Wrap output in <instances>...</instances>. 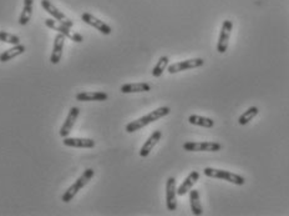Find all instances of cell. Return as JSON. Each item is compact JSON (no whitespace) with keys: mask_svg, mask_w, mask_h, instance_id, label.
Returning a JSON list of instances; mask_svg holds the SVG:
<instances>
[{"mask_svg":"<svg viewBox=\"0 0 289 216\" xmlns=\"http://www.w3.org/2000/svg\"><path fill=\"white\" fill-rule=\"evenodd\" d=\"M81 19L84 23H86L88 25H90V27L97 29V32H100L101 34H104V35H110L112 33V29L110 25H107V24L104 23L103 20L97 19L96 17H93L90 13H84V14L81 15Z\"/></svg>","mask_w":289,"mask_h":216,"instance_id":"obj_9","label":"cell"},{"mask_svg":"<svg viewBox=\"0 0 289 216\" xmlns=\"http://www.w3.org/2000/svg\"><path fill=\"white\" fill-rule=\"evenodd\" d=\"M93 175H95V171H93L92 169H86L84 172H82V175L80 176L77 180L74 183L73 185H71L69 189L66 190L64 193V195H62V201L64 202H70L71 200H73L74 198L76 196V194L79 193L80 190L82 189V187H85L86 185L89 184L91 181V179L93 178Z\"/></svg>","mask_w":289,"mask_h":216,"instance_id":"obj_2","label":"cell"},{"mask_svg":"<svg viewBox=\"0 0 289 216\" xmlns=\"http://www.w3.org/2000/svg\"><path fill=\"white\" fill-rule=\"evenodd\" d=\"M183 149L186 151H219L222 145L214 141H187L183 144Z\"/></svg>","mask_w":289,"mask_h":216,"instance_id":"obj_5","label":"cell"},{"mask_svg":"<svg viewBox=\"0 0 289 216\" xmlns=\"http://www.w3.org/2000/svg\"><path fill=\"white\" fill-rule=\"evenodd\" d=\"M41 6H43L45 12L49 13V14L51 15L54 19H55V20H58V21H60V23L65 24V25H67V27H70V28L74 27V21L71 20V19L67 18V17L64 14V13L60 12V10H59L58 8L54 5V4L51 3L50 0H41Z\"/></svg>","mask_w":289,"mask_h":216,"instance_id":"obj_8","label":"cell"},{"mask_svg":"<svg viewBox=\"0 0 289 216\" xmlns=\"http://www.w3.org/2000/svg\"><path fill=\"white\" fill-rule=\"evenodd\" d=\"M79 115H80L79 108H75V106H74V108H71L70 110H69L66 119H65L64 124H62V126L60 128V132H59V134H60V136H61L62 139L70 135L71 130H73L74 125H75L76 120H77Z\"/></svg>","mask_w":289,"mask_h":216,"instance_id":"obj_10","label":"cell"},{"mask_svg":"<svg viewBox=\"0 0 289 216\" xmlns=\"http://www.w3.org/2000/svg\"><path fill=\"white\" fill-rule=\"evenodd\" d=\"M203 174H205L207 178L211 179H221V180H226L228 183L234 185H242L245 184V179L243 176L238 175V174H234V172L227 171V170H221V169H214V167H206L203 170Z\"/></svg>","mask_w":289,"mask_h":216,"instance_id":"obj_3","label":"cell"},{"mask_svg":"<svg viewBox=\"0 0 289 216\" xmlns=\"http://www.w3.org/2000/svg\"><path fill=\"white\" fill-rule=\"evenodd\" d=\"M233 29V21L225 20L221 28V33L218 36V43H217V51L219 54H225L228 49L229 39H231V33Z\"/></svg>","mask_w":289,"mask_h":216,"instance_id":"obj_6","label":"cell"},{"mask_svg":"<svg viewBox=\"0 0 289 216\" xmlns=\"http://www.w3.org/2000/svg\"><path fill=\"white\" fill-rule=\"evenodd\" d=\"M0 41L8 43V44H12V45H18L20 44V38L14 35V34H10V33L1 30V32H0Z\"/></svg>","mask_w":289,"mask_h":216,"instance_id":"obj_24","label":"cell"},{"mask_svg":"<svg viewBox=\"0 0 289 216\" xmlns=\"http://www.w3.org/2000/svg\"><path fill=\"white\" fill-rule=\"evenodd\" d=\"M77 101H105L108 99V95L104 91H82L76 94Z\"/></svg>","mask_w":289,"mask_h":216,"instance_id":"obj_15","label":"cell"},{"mask_svg":"<svg viewBox=\"0 0 289 216\" xmlns=\"http://www.w3.org/2000/svg\"><path fill=\"white\" fill-rule=\"evenodd\" d=\"M169 113H171V109H169L168 106H161V108L151 111V113H149V114L143 115V116L140 117V119L134 120V121L127 124L125 128L126 132L130 133V134L135 132H138L140 129L145 128V126L150 125V124L152 123H155V121H157L158 119H162V117L167 116Z\"/></svg>","mask_w":289,"mask_h":216,"instance_id":"obj_1","label":"cell"},{"mask_svg":"<svg viewBox=\"0 0 289 216\" xmlns=\"http://www.w3.org/2000/svg\"><path fill=\"white\" fill-rule=\"evenodd\" d=\"M177 189H176V179L168 178L166 183V206L168 211H176L177 209Z\"/></svg>","mask_w":289,"mask_h":216,"instance_id":"obj_11","label":"cell"},{"mask_svg":"<svg viewBox=\"0 0 289 216\" xmlns=\"http://www.w3.org/2000/svg\"><path fill=\"white\" fill-rule=\"evenodd\" d=\"M188 123L192 124V125L201 126V128H207L211 129L214 126V121L210 117L205 116H199V115H190L188 116Z\"/></svg>","mask_w":289,"mask_h":216,"instance_id":"obj_21","label":"cell"},{"mask_svg":"<svg viewBox=\"0 0 289 216\" xmlns=\"http://www.w3.org/2000/svg\"><path fill=\"white\" fill-rule=\"evenodd\" d=\"M65 146L69 148H79V149H92L96 146V143L92 139H86V137H64L62 141Z\"/></svg>","mask_w":289,"mask_h":216,"instance_id":"obj_13","label":"cell"},{"mask_svg":"<svg viewBox=\"0 0 289 216\" xmlns=\"http://www.w3.org/2000/svg\"><path fill=\"white\" fill-rule=\"evenodd\" d=\"M65 40H66V36L62 35L61 33H58V34H56L55 39H54L53 51H51V56H50V62H51V64L58 65L59 63H60V60H61Z\"/></svg>","mask_w":289,"mask_h":216,"instance_id":"obj_12","label":"cell"},{"mask_svg":"<svg viewBox=\"0 0 289 216\" xmlns=\"http://www.w3.org/2000/svg\"><path fill=\"white\" fill-rule=\"evenodd\" d=\"M25 53V47L21 44L18 45H13V48L5 50L3 53L0 54V63H6L10 62L12 59L16 58V56L21 55V54Z\"/></svg>","mask_w":289,"mask_h":216,"instance_id":"obj_18","label":"cell"},{"mask_svg":"<svg viewBox=\"0 0 289 216\" xmlns=\"http://www.w3.org/2000/svg\"><path fill=\"white\" fill-rule=\"evenodd\" d=\"M161 137H162V133L160 130H156V132L152 133L150 135V137L146 140V143L143 144L142 148L140 150V156L141 158H147L150 154H151L152 149L157 145L158 141L161 140Z\"/></svg>","mask_w":289,"mask_h":216,"instance_id":"obj_14","label":"cell"},{"mask_svg":"<svg viewBox=\"0 0 289 216\" xmlns=\"http://www.w3.org/2000/svg\"><path fill=\"white\" fill-rule=\"evenodd\" d=\"M258 114H259V109H258L257 106H252V108L247 109V110L238 117V124L242 126L247 125V124L251 123L252 120L257 116Z\"/></svg>","mask_w":289,"mask_h":216,"instance_id":"obj_22","label":"cell"},{"mask_svg":"<svg viewBox=\"0 0 289 216\" xmlns=\"http://www.w3.org/2000/svg\"><path fill=\"white\" fill-rule=\"evenodd\" d=\"M168 56H161V58L158 59L157 64L152 69V75L155 76V78H160V76L164 74V71L167 69V66H168Z\"/></svg>","mask_w":289,"mask_h":216,"instance_id":"obj_23","label":"cell"},{"mask_svg":"<svg viewBox=\"0 0 289 216\" xmlns=\"http://www.w3.org/2000/svg\"><path fill=\"white\" fill-rule=\"evenodd\" d=\"M32 4H34V0H24V8L23 12H21L20 17H19V24L20 25H27L30 21L32 17Z\"/></svg>","mask_w":289,"mask_h":216,"instance_id":"obj_20","label":"cell"},{"mask_svg":"<svg viewBox=\"0 0 289 216\" xmlns=\"http://www.w3.org/2000/svg\"><path fill=\"white\" fill-rule=\"evenodd\" d=\"M45 25H46L47 28H50V29L61 33L62 35L66 36L67 39H70L74 43H82V41H84V36H82L81 34H79L77 32H74V30H71L70 27H67L65 24L55 20L54 18L46 19V20H45Z\"/></svg>","mask_w":289,"mask_h":216,"instance_id":"obj_4","label":"cell"},{"mask_svg":"<svg viewBox=\"0 0 289 216\" xmlns=\"http://www.w3.org/2000/svg\"><path fill=\"white\" fill-rule=\"evenodd\" d=\"M198 179H199L198 171H191L190 175L184 179L183 183H182V184L180 185V187L177 189V195H180V196L186 195V194L188 193L191 189H192L193 185L196 184L197 181H198Z\"/></svg>","mask_w":289,"mask_h":216,"instance_id":"obj_16","label":"cell"},{"mask_svg":"<svg viewBox=\"0 0 289 216\" xmlns=\"http://www.w3.org/2000/svg\"><path fill=\"white\" fill-rule=\"evenodd\" d=\"M205 64V60L201 58H195V59H187V60H183V62H178L175 63V64H171L167 66V71L169 74H176L180 73V71L188 70V69H196V67L202 66Z\"/></svg>","mask_w":289,"mask_h":216,"instance_id":"obj_7","label":"cell"},{"mask_svg":"<svg viewBox=\"0 0 289 216\" xmlns=\"http://www.w3.org/2000/svg\"><path fill=\"white\" fill-rule=\"evenodd\" d=\"M151 90V85L147 83H130V84H123L120 88L122 94H134V93H146Z\"/></svg>","mask_w":289,"mask_h":216,"instance_id":"obj_17","label":"cell"},{"mask_svg":"<svg viewBox=\"0 0 289 216\" xmlns=\"http://www.w3.org/2000/svg\"><path fill=\"white\" fill-rule=\"evenodd\" d=\"M190 202H191V210H192L193 215L199 216L203 214V207H202V204H201L198 190H190Z\"/></svg>","mask_w":289,"mask_h":216,"instance_id":"obj_19","label":"cell"}]
</instances>
